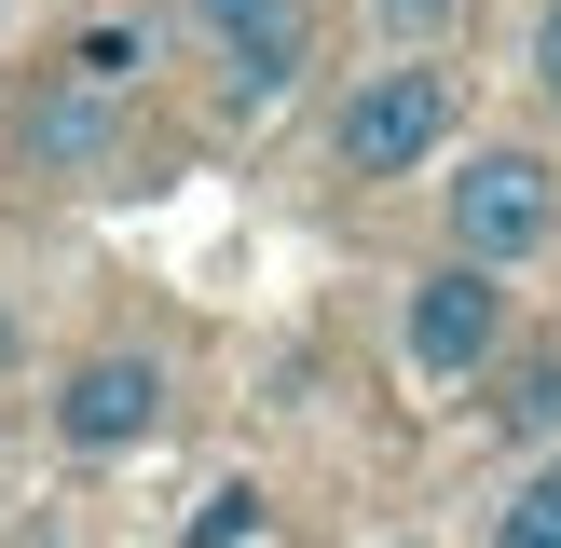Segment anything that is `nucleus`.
<instances>
[{
	"label": "nucleus",
	"instance_id": "1",
	"mask_svg": "<svg viewBox=\"0 0 561 548\" xmlns=\"http://www.w3.org/2000/svg\"><path fill=\"white\" fill-rule=\"evenodd\" d=\"M453 137H466V82H453L438 42L370 55V69L329 96V164H343V179H425Z\"/></svg>",
	"mask_w": 561,
	"mask_h": 548
},
{
	"label": "nucleus",
	"instance_id": "2",
	"mask_svg": "<svg viewBox=\"0 0 561 548\" xmlns=\"http://www.w3.org/2000/svg\"><path fill=\"white\" fill-rule=\"evenodd\" d=\"M438 233H453L466 261H493V274H535L548 247H561V164L520 151V137L453 151V179H438Z\"/></svg>",
	"mask_w": 561,
	"mask_h": 548
},
{
	"label": "nucleus",
	"instance_id": "3",
	"mask_svg": "<svg viewBox=\"0 0 561 548\" xmlns=\"http://www.w3.org/2000/svg\"><path fill=\"white\" fill-rule=\"evenodd\" d=\"M398 356H411V384H493V356H507V274L438 247L398 288Z\"/></svg>",
	"mask_w": 561,
	"mask_h": 548
},
{
	"label": "nucleus",
	"instance_id": "4",
	"mask_svg": "<svg viewBox=\"0 0 561 548\" xmlns=\"http://www.w3.org/2000/svg\"><path fill=\"white\" fill-rule=\"evenodd\" d=\"M55 453H82V466H110V453H151L164 438V356H82L69 384H55Z\"/></svg>",
	"mask_w": 561,
	"mask_h": 548
},
{
	"label": "nucleus",
	"instance_id": "5",
	"mask_svg": "<svg viewBox=\"0 0 561 548\" xmlns=\"http://www.w3.org/2000/svg\"><path fill=\"white\" fill-rule=\"evenodd\" d=\"M192 27L219 42V110H274L301 82V0H192Z\"/></svg>",
	"mask_w": 561,
	"mask_h": 548
},
{
	"label": "nucleus",
	"instance_id": "6",
	"mask_svg": "<svg viewBox=\"0 0 561 548\" xmlns=\"http://www.w3.org/2000/svg\"><path fill=\"white\" fill-rule=\"evenodd\" d=\"M27 151H42L55 179H96V164L124 151V96H110V82H69V69H55L42 96H27Z\"/></svg>",
	"mask_w": 561,
	"mask_h": 548
},
{
	"label": "nucleus",
	"instance_id": "7",
	"mask_svg": "<svg viewBox=\"0 0 561 548\" xmlns=\"http://www.w3.org/2000/svg\"><path fill=\"white\" fill-rule=\"evenodd\" d=\"M493 438L507 453H561V343L493 356Z\"/></svg>",
	"mask_w": 561,
	"mask_h": 548
},
{
	"label": "nucleus",
	"instance_id": "8",
	"mask_svg": "<svg viewBox=\"0 0 561 548\" xmlns=\"http://www.w3.org/2000/svg\"><path fill=\"white\" fill-rule=\"evenodd\" d=\"M493 548H561V453H535L493 493Z\"/></svg>",
	"mask_w": 561,
	"mask_h": 548
},
{
	"label": "nucleus",
	"instance_id": "9",
	"mask_svg": "<svg viewBox=\"0 0 561 548\" xmlns=\"http://www.w3.org/2000/svg\"><path fill=\"white\" fill-rule=\"evenodd\" d=\"M137 69H151V27H82L69 42V82H110V96H124Z\"/></svg>",
	"mask_w": 561,
	"mask_h": 548
},
{
	"label": "nucleus",
	"instance_id": "10",
	"mask_svg": "<svg viewBox=\"0 0 561 548\" xmlns=\"http://www.w3.org/2000/svg\"><path fill=\"white\" fill-rule=\"evenodd\" d=\"M247 535H261V493L219 480V493H206V521H192V548H247Z\"/></svg>",
	"mask_w": 561,
	"mask_h": 548
},
{
	"label": "nucleus",
	"instance_id": "11",
	"mask_svg": "<svg viewBox=\"0 0 561 548\" xmlns=\"http://www.w3.org/2000/svg\"><path fill=\"white\" fill-rule=\"evenodd\" d=\"M520 69H535V96L561 110V0H535V42H520Z\"/></svg>",
	"mask_w": 561,
	"mask_h": 548
},
{
	"label": "nucleus",
	"instance_id": "12",
	"mask_svg": "<svg viewBox=\"0 0 561 548\" xmlns=\"http://www.w3.org/2000/svg\"><path fill=\"white\" fill-rule=\"evenodd\" d=\"M14 356H27V329H14V301H0V384H14Z\"/></svg>",
	"mask_w": 561,
	"mask_h": 548
},
{
	"label": "nucleus",
	"instance_id": "13",
	"mask_svg": "<svg viewBox=\"0 0 561 548\" xmlns=\"http://www.w3.org/2000/svg\"><path fill=\"white\" fill-rule=\"evenodd\" d=\"M438 14H453V0H398V27H438Z\"/></svg>",
	"mask_w": 561,
	"mask_h": 548
}]
</instances>
